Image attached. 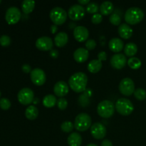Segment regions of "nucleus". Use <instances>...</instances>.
<instances>
[{
  "label": "nucleus",
  "mask_w": 146,
  "mask_h": 146,
  "mask_svg": "<svg viewBox=\"0 0 146 146\" xmlns=\"http://www.w3.org/2000/svg\"><path fill=\"white\" fill-rule=\"evenodd\" d=\"M88 77L83 72H77L73 74L68 80V85L76 93H81L86 88Z\"/></svg>",
  "instance_id": "1"
},
{
  "label": "nucleus",
  "mask_w": 146,
  "mask_h": 146,
  "mask_svg": "<svg viewBox=\"0 0 146 146\" xmlns=\"http://www.w3.org/2000/svg\"><path fill=\"white\" fill-rule=\"evenodd\" d=\"M144 18V12L138 7H131L125 13V20L131 25H135L141 22Z\"/></svg>",
  "instance_id": "2"
},
{
  "label": "nucleus",
  "mask_w": 146,
  "mask_h": 146,
  "mask_svg": "<svg viewBox=\"0 0 146 146\" xmlns=\"http://www.w3.org/2000/svg\"><path fill=\"white\" fill-rule=\"evenodd\" d=\"M91 125V118L88 114L81 113L77 115L74 121V128L78 131H87Z\"/></svg>",
  "instance_id": "3"
},
{
  "label": "nucleus",
  "mask_w": 146,
  "mask_h": 146,
  "mask_svg": "<svg viewBox=\"0 0 146 146\" xmlns=\"http://www.w3.org/2000/svg\"><path fill=\"white\" fill-rule=\"evenodd\" d=\"M115 106L109 100H105L98 104L97 106V113L104 118H108L112 116L115 111Z\"/></svg>",
  "instance_id": "4"
},
{
  "label": "nucleus",
  "mask_w": 146,
  "mask_h": 146,
  "mask_svg": "<svg viewBox=\"0 0 146 146\" xmlns=\"http://www.w3.org/2000/svg\"><path fill=\"white\" fill-rule=\"evenodd\" d=\"M115 108L122 115H129L134 110L133 104L128 98H121L117 100Z\"/></svg>",
  "instance_id": "5"
},
{
  "label": "nucleus",
  "mask_w": 146,
  "mask_h": 146,
  "mask_svg": "<svg viewBox=\"0 0 146 146\" xmlns=\"http://www.w3.org/2000/svg\"><path fill=\"white\" fill-rule=\"evenodd\" d=\"M68 14L63 8L56 7L51 10L49 17L55 25H62L66 22Z\"/></svg>",
  "instance_id": "6"
},
{
  "label": "nucleus",
  "mask_w": 146,
  "mask_h": 146,
  "mask_svg": "<svg viewBox=\"0 0 146 146\" xmlns=\"http://www.w3.org/2000/svg\"><path fill=\"white\" fill-rule=\"evenodd\" d=\"M17 98L22 105H29L34 100V91L29 88H23L19 91Z\"/></svg>",
  "instance_id": "7"
},
{
  "label": "nucleus",
  "mask_w": 146,
  "mask_h": 146,
  "mask_svg": "<svg viewBox=\"0 0 146 146\" xmlns=\"http://www.w3.org/2000/svg\"><path fill=\"white\" fill-rule=\"evenodd\" d=\"M119 91L123 95L129 96L135 91V84L133 81L130 78H125L122 79L118 86Z\"/></svg>",
  "instance_id": "8"
},
{
  "label": "nucleus",
  "mask_w": 146,
  "mask_h": 146,
  "mask_svg": "<svg viewBox=\"0 0 146 146\" xmlns=\"http://www.w3.org/2000/svg\"><path fill=\"white\" fill-rule=\"evenodd\" d=\"M21 17V11L17 7H9L6 11L5 19L9 24H15L18 23Z\"/></svg>",
  "instance_id": "9"
},
{
  "label": "nucleus",
  "mask_w": 146,
  "mask_h": 146,
  "mask_svg": "<svg viewBox=\"0 0 146 146\" xmlns=\"http://www.w3.org/2000/svg\"><path fill=\"white\" fill-rule=\"evenodd\" d=\"M86 10L81 4H74L71 6L68 11V16L74 21H78L83 19L85 16Z\"/></svg>",
  "instance_id": "10"
},
{
  "label": "nucleus",
  "mask_w": 146,
  "mask_h": 146,
  "mask_svg": "<svg viewBox=\"0 0 146 146\" xmlns=\"http://www.w3.org/2000/svg\"><path fill=\"white\" fill-rule=\"evenodd\" d=\"M30 78L34 84L36 86H42L46 82V76L44 70L39 68L32 69L30 73Z\"/></svg>",
  "instance_id": "11"
},
{
  "label": "nucleus",
  "mask_w": 146,
  "mask_h": 146,
  "mask_svg": "<svg viewBox=\"0 0 146 146\" xmlns=\"http://www.w3.org/2000/svg\"><path fill=\"white\" fill-rule=\"evenodd\" d=\"M106 128L101 123H95L91 126V134L96 139H103L106 135Z\"/></svg>",
  "instance_id": "12"
},
{
  "label": "nucleus",
  "mask_w": 146,
  "mask_h": 146,
  "mask_svg": "<svg viewBox=\"0 0 146 146\" xmlns=\"http://www.w3.org/2000/svg\"><path fill=\"white\" fill-rule=\"evenodd\" d=\"M36 46L41 51H50L54 46L52 39L48 36H41L36 41Z\"/></svg>",
  "instance_id": "13"
},
{
  "label": "nucleus",
  "mask_w": 146,
  "mask_h": 146,
  "mask_svg": "<svg viewBox=\"0 0 146 146\" xmlns=\"http://www.w3.org/2000/svg\"><path fill=\"white\" fill-rule=\"evenodd\" d=\"M127 63L126 57L123 54H114L111 58V65L115 69H121Z\"/></svg>",
  "instance_id": "14"
},
{
  "label": "nucleus",
  "mask_w": 146,
  "mask_h": 146,
  "mask_svg": "<svg viewBox=\"0 0 146 146\" xmlns=\"http://www.w3.org/2000/svg\"><path fill=\"white\" fill-rule=\"evenodd\" d=\"M74 36L77 41L84 42L88 38L89 32L86 27H83V26H78L74 29Z\"/></svg>",
  "instance_id": "15"
},
{
  "label": "nucleus",
  "mask_w": 146,
  "mask_h": 146,
  "mask_svg": "<svg viewBox=\"0 0 146 146\" xmlns=\"http://www.w3.org/2000/svg\"><path fill=\"white\" fill-rule=\"evenodd\" d=\"M54 92L56 96L63 98L68 93V86L65 81H59L54 85Z\"/></svg>",
  "instance_id": "16"
},
{
  "label": "nucleus",
  "mask_w": 146,
  "mask_h": 146,
  "mask_svg": "<svg viewBox=\"0 0 146 146\" xmlns=\"http://www.w3.org/2000/svg\"><path fill=\"white\" fill-rule=\"evenodd\" d=\"M89 52L85 48H78L74 51V58L78 63H84L88 59Z\"/></svg>",
  "instance_id": "17"
},
{
  "label": "nucleus",
  "mask_w": 146,
  "mask_h": 146,
  "mask_svg": "<svg viewBox=\"0 0 146 146\" xmlns=\"http://www.w3.org/2000/svg\"><path fill=\"white\" fill-rule=\"evenodd\" d=\"M108 46L113 52L118 53L123 49L124 43L121 38H113L109 41Z\"/></svg>",
  "instance_id": "18"
},
{
  "label": "nucleus",
  "mask_w": 146,
  "mask_h": 146,
  "mask_svg": "<svg viewBox=\"0 0 146 146\" xmlns=\"http://www.w3.org/2000/svg\"><path fill=\"white\" fill-rule=\"evenodd\" d=\"M118 31L120 36L124 39H128L131 38L133 33L132 28L127 24H121L118 27Z\"/></svg>",
  "instance_id": "19"
},
{
  "label": "nucleus",
  "mask_w": 146,
  "mask_h": 146,
  "mask_svg": "<svg viewBox=\"0 0 146 146\" xmlns=\"http://www.w3.org/2000/svg\"><path fill=\"white\" fill-rule=\"evenodd\" d=\"M68 34L66 32H64V31H61V32L58 33L55 36V38H54V43H55L56 46L58 47L64 46L68 43Z\"/></svg>",
  "instance_id": "20"
},
{
  "label": "nucleus",
  "mask_w": 146,
  "mask_h": 146,
  "mask_svg": "<svg viewBox=\"0 0 146 146\" xmlns=\"http://www.w3.org/2000/svg\"><path fill=\"white\" fill-rule=\"evenodd\" d=\"M67 142L69 146H81L82 143V138L78 133L74 132L68 135Z\"/></svg>",
  "instance_id": "21"
},
{
  "label": "nucleus",
  "mask_w": 146,
  "mask_h": 146,
  "mask_svg": "<svg viewBox=\"0 0 146 146\" xmlns=\"http://www.w3.org/2000/svg\"><path fill=\"white\" fill-rule=\"evenodd\" d=\"M100 11L102 15H108L112 14L114 9V6L111 1H104L100 6Z\"/></svg>",
  "instance_id": "22"
},
{
  "label": "nucleus",
  "mask_w": 146,
  "mask_h": 146,
  "mask_svg": "<svg viewBox=\"0 0 146 146\" xmlns=\"http://www.w3.org/2000/svg\"><path fill=\"white\" fill-rule=\"evenodd\" d=\"M102 61L98 59H94L88 64V70L92 74H96L102 68Z\"/></svg>",
  "instance_id": "23"
},
{
  "label": "nucleus",
  "mask_w": 146,
  "mask_h": 146,
  "mask_svg": "<svg viewBox=\"0 0 146 146\" xmlns=\"http://www.w3.org/2000/svg\"><path fill=\"white\" fill-rule=\"evenodd\" d=\"M25 115L27 119L30 121H34L38 117V110L35 106H29L25 111Z\"/></svg>",
  "instance_id": "24"
},
{
  "label": "nucleus",
  "mask_w": 146,
  "mask_h": 146,
  "mask_svg": "<svg viewBox=\"0 0 146 146\" xmlns=\"http://www.w3.org/2000/svg\"><path fill=\"white\" fill-rule=\"evenodd\" d=\"M137 51H138V46L135 43L130 42L125 44V48H124V52L126 56L131 58L137 54Z\"/></svg>",
  "instance_id": "25"
},
{
  "label": "nucleus",
  "mask_w": 146,
  "mask_h": 146,
  "mask_svg": "<svg viewBox=\"0 0 146 146\" xmlns=\"http://www.w3.org/2000/svg\"><path fill=\"white\" fill-rule=\"evenodd\" d=\"M35 7V1L32 0H24L21 3V9L24 14H30Z\"/></svg>",
  "instance_id": "26"
},
{
  "label": "nucleus",
  "mask_w": 146,
  "mask_h": 146,
  "mask_svg": "<svg viewBox=\"0 0 146 146\" xmlns=\"http://www.w3.org/2000/svg\"><path fill=\"white\" fill-rule=\"evenodd\" d=\"M56 98L52 94L46 95L43 99V105L46 108H52L56 104Z\"/></svg>",
  "instance_id": "27"
},
{
  "label": "nucleus",
  "mask_w": 146,
  "mask_h": 146,
  "mask_svg": "<svg viewBox=\"0 0 146 146\" xmlns=\"http://www.w3.org/2000/svg\"><path fill=\"white\" fill-rule=\"evenodd\" d=\"M128 65L132 69H138L141 68L142 63H141V60L137 57H131L128 59Z\"/></svg>",
  "instance_id": "28"
},
{
  "label": "nucleus",
  "mask_w": 146,
  "mask_h": 146,
  "mask_svg": "<svg viewBox=\"0 0 146 146\" xmlns=\"http://www.w3.org/2000/svg\"><path fill=\"white\" fill-rule=\"evenodd\" d=\"M134 96L139 101H144L146 99V91L143 88H138L134 91Z\"/></svg>",
  "instance_id": "29"
},
{
  "label": "nucleus",
  "mask_w": 146,
  "mask_h": 146,
  "mask_svg": "<svg viewBox=\"0 0 146 146\" xmlns=\"http://www.w3.org/2000/svg\"><path fill=\"white\" fill-rule=\"evenodd\" d=\"M74 128V124L71 121H64L61 123V129L62 131L65 133H70L73 131Z\"/></svg>",
  "instance_id": "30"
},
{
  "label": "nucleus",
  "mask_w": 146,
  "mask_h": 146,
  "mask_svg": "<svg viewBox=\"0 0 146 146\" xmlns=\"http://www.w3.org/2000/svg\"><path fill=\"white\" fill-rule=\"evenodd\" d=\"M99 6L96 2H90L89 4H87L86 11H88L90 14H96L99 9Z\"/></svg>",
  "instance_id": "31"
},
{
  "label": "nucleus",
  "mask_w": 146,
  "mask_h": 146,
  "mask_svg": "<svg viewBox=\"0 0 146 146\" xmlns=\"http://www.w3.org/2000/svg\"><path fill=\"white\" fill-rule=\"evenodd\" d=\"M11 106V101H10L8 98H1V99H0V108L2 110L7 111V110L9 109Z\"/></svg>",
  "instance_id": "32"
},
{
  "label": "nucleus",
  "mask_w": 146,
  "mask_h": 146,
  "mask_svg": "<svg viewBox=\"0 0 146 146\" xmlns=\"http://www.w3.org/2000/svg\"><path fill=\"white\" fill-rule=\"evenodd\" d=\"M109 21L112 24L115 26H118V25H121V18L118 14H112L111 15V17H109Z\"/></svg>",
  "instance_id": "33"
},
{
  "label": "nucleus",
  "mask_w": 146,
  "mask_h": 146,
  "mask_svg": "<svg viewBox=\"0 0 146 146\" xmlns=\"http://www.w3.org/2000/svg\"><path fill=\"white\" fill-rule=\"evenodd\" d=\"M11 44V38L7 35H2L0 37V44L4 47L9 46Z\"/></svg>",
  "instance_id": "34"
},
{
  "label": "nucleus",
  "mask_w": 146,
  "mask_h": 146,
  "mask_svg": "<svg viewBox=\"0 0 146 146\" xmlns=\"http://www.w3.org/2000/svg\"><path fill=\"white\" fill-rule=\"evenodd\" d=\"M57 106L60 110H65L68 106V101L66 98H60L57 101Z\"/></svg>",
  "instance_id": "35"
},
{
  "label": "nucleus",
  "mask_w": 146,
  "mask_h": 146,
  "mask_svg": "<svg viewBox=\"0 0 146 146\" xmlns=\"http://www.w3.org/2000/svg\"><path fill=\"white\" fill-rule=\"evenodd\" d=\"M96 42L94 39H88L87 40L86 42V49L88 50H93L96 48Z\"/></svg>",
  "instance_id": "36"
},
{
  "label": "nucleus",
  "mask_w": 146,
  "mask_h": 146,
  "mask_svg": "<svg viewBox=\"0 0 146 146\" xmlns=\"http://www.w3.org/2000/svg\"><path fill=\"white\" fill-rule=\"evenodd\" d=\"M103 20V17H102V14H98V13H96V14H94L91 18V21L92 23L95 24H100V23Z\"/></svg>",
  "instance_id": "37"
},
{
  "label": "nucleus",
  "mask_w": 146,
  "mask_h": 146,
  "mask_svg": "<svg viewBox=\"0 0 146 146\" xmlns=\"http://www.w3.org/2000/svg\"><path fill=\"white\" fill-rule=\"evenodd\" d=\"M21 69H22V71H24V73H26V74L31 73V71H32V69H31V67L30 66V65H29V64H23L22 66H21Z\"/></svg>",
  "instance_id": "38"
},
{
  "label": "nucleus",
  "mask_w": 146,
  "mask_h": 146,
  "mask_svg": "<svg viewBox=\"0 0 146 146\" xmlns=\"http://www.w3.org/2000/svg\"><path fill=\"white\" fill-rule=\"evenodd\" d=\"M107 58V54L105 51H101L98 54V59L101 61H106Z\"/></svg>",
  "instance_id": "39"
},
{
  "label": "nucleus",
  "mask_w": 146,
  "mask_h": 146,
  "mask_svg": "<svg viewBox=\"0 0 146 146\" xmlns=\"http://www.w3.org/2000/svg\"><path fill=\"white\" fill-rule=\"evenodd\" d=\"M101 146H113V143L110 140H104L101 143Z\"/></svg>",
  "instance_id": "40"
},
{
  "label": "nucleus",
  "mask_w": 146,
  "mask_h": 146,
  "mask_svg": "<svg viewBox=\"0 0 146 146\" xmlns=\"http://www.w3.org/2000/svg\"><path fill=\"white\" fill-rule=\"evenodd\" d=\"M50 56H51L52 58H56L58 56V51H57V50H55V49L51 50V51H50Z\"/></svg>",
  "instance_id": "41"
},
{
  "label": "nucleus",
  "mask_w": 146,
  "mask_h": 146,
  "mask_svg": "<svg viewBox=\"0 0 146 146\" xmlns=\"http://www.w3.org/2000/svg\"><path fill=\"white\" fill-rule=\"evenodd\" d=\"M57 29H58L57 26L55 25V24H53V25L51 26V31L52 34H55V33L56 32Z\"/></svg>",
  "instance_id": "42"
},
{
  "label": "nucleus",
  "mask_w": 146,
  "mask_h": 146,
  "mask_svg": "<svg viewBox=\"0 0 146 146\" xmlns=\"http://www.w3.org/2000/svg\"><path fill=\"white\" fill-rule=\"evenodd\" d=\"M78 2L80 4H88L90 3L89 0H78Z\"/></svg>",
  "instance_id": "43"
},
{
  "label": "nucleus",
  "mask_w": 146,
  "mask_h": 146,
  "mask_svg": "<svg viewBox=\"0 0 146 146\" xmlns=\"http://www.w3.org/2000/svg\"><path fill=\"white\" fill-rule=\"evenodd\" d=\"M86 146H98V145H96V144H94V143H89V144H88Z\"/></svg>",
  "instance_id": "44"
},
{
  "label": "nucleus",
  "mask_w": 146,
  "mask_h": 146,
  "mask_svg": "<svg viewBox=\"0 0 146 146\" xmlns=\"http://www.w3.org/2000/svg\"><path fill=\"white\" fill-rule=\"evenodd\" d=\"M0 97H1V91H0Z\"/></svg>",
  "instance_id": "45"
},
{
  "label": "nucleus",
  "mask_w": 146,
  "mask_h": 146,
  "mask_svg": "<svg viewBox=\"0 0 146 146\" xmlns=\"http://www.w3.org/2000/svg\"><path fill=\"white\" fill-rule=\"evenodd\" d=\"M1 0H0V3H1Z\"/></svg>",
  "instance_id": "46"
}]
</instances>
